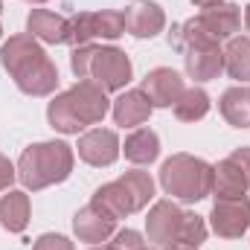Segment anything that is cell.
I'll return each instance as SVG.
<instances>
[{"label":"cell","instance_id":"obj_35","mask_svg":"<svg viewBox=\"0 0 250 250\" xmlns=\"http://www.w3.org/2000/svg\"><path fill=\"white\" fill-rule=\"evenodd\" d=\"M0 9H3V3H0Z\"/></svg>","mask_w":250,"mask_h":250},{"label":"cell","instance_id":"obj_5","mask_svg":"<svg viewBox=\"0 0 250 250\" xmlns=\"http://www.w3.org/2000/svg\"><path fill=\"white\" fill-rule=\"evenodd\" d=\"M70 67L79 79H90L105 90H120L131 82V62L120 47L82 44L73 50Z\"/></svg>","mask_w":250,"mask_h":250},{"label":"cell","instance_id":"obj_3","mask_svg":"<svg viewBox=\"0 0 250 250\" xmlns=\"http://www.w3.org/2000/svg\"><path fill=\"white\" fill-rule=\"evenodd\" d=\"M70 172H73V148L62 140L35 143L18 160V181L32 192L62 184L70 178Z\"/></svg>","mask_w":250,"mask_h":250},{"label":"cell","instance_id":"obj_12","mask_svg":"<svg viewBox=\"0 0 250 250\" xmlns=\"http://www.w3.org/2000/svg\"><path fill=\"white\" fill-rule=\"evenodd\" d=\"M163 26L166 15L151 0H134L125 9V32H131L134 38H154L157 32H163Z\"/></svg>","mask_w":250,"mask_h":250},{"label":"cell","instance_id":"obj_13","mask_svg":"<svg viewBox=\"0 0 250 250\" xmlns=\"http://www.w3.org/2000/svg\"><path fill=\"white\" fill-rule=\"evenodd\" d=\"M26 32L44 44H70V18L50 9H32L26 18Z\"/></svg>","mask_w":250,"mask_h":250},{"label":"cell","instance_id":"obj_11","mask_svg":"<svg viewBox=\"0 0 250 250\" xmlns=\"http://www.w3.org/2000/svg\"><path fill=\"white\" fill-rule=\"evenodd\" d=\"M79 157L90 166H111L120 157V140L108 128H93L79 140Z\"/></svg>","mask_w":250,"mask_h":250},{"label":"cell","instance_id":"obj_2","mask_svg":"<svg viewBox=\"0 0 250 250\" xmlns=\"http://www.w3.org/2000/svg\"><path fill=\"white\" fill-rule=\"evenodd\" d=\"M108 111H111L108 90L99 87L90 79H79L70 90L59 93L50 102L47 120H50V125L56 131H62V134H79L87 125L102 123Z\"/></svg>","mask_w":250,"mask_h":250},{"label":"cell","instance_id":"obj_14","mask_svg":"<svg viewBox=\"0 0 250 250\" xmlns=\"http://www.w3.org/2000/svg\"><path fill=\"white\" fill-rule=\"evenodd\" d=\"M90 207L99 209L102 215L114 218V221H120V218L131 215V212H140L137 204H134V198H131V192L125 189L123 181H111V184L99 187L96 192H93V198H90Z\"/></svg>","mask_w":250,"mask_h":250},{"label":"cell","instance_id":"obj_23","mask_svg":"<svg viewBox=\"0 0 250 250\" xmlns=\"http://www.w3.org/2000/svg\"><path fill=\"white\" fill-rule=\"evenodd\" d=\"M172 108H175V117L181 123H198V120H204L209 114V96L201 87H187L184 96Z\"/></svg>","mask_w":250,"mask_h":250},{"label":"cell","instance_id":"obj_4","mask_svg":"<svg viewBox=\"0 0 250 250\" xmlns=\"http://www.w3.org/2000/svg\"><path fill=\"white\" fill-rule=\"evenodd\" d=\"M172 47H178L184 53V62H187V73L195 82H209L215 79L218 73H224V50H221V41L212 38L195 18L175 26L172 35H169Z\"/></svg>","mask_w":250,"mask_h":250},{"label":"cell","instance_id":"obj_20","mask_svg":"<svg viewBox=\"0 0 250 250\" xmlns=\"http://www.w3.org/2000/svg\"><path fill=\"white\" fill-rule=\"evenodd\" d=\"M221 117L233 128H250V87L248 84H236V87H227L221 93Z\"/></svg>","mask_w":250,"mask_h":250},{"label":"cell","instance_id":"obj_17","mask_svg":"<svg viewBox=\"0 0 250 250\" xmlns=\"http://www.w3.org/2000/svg\"><path fill=\"white\" fill-rule=\"evenodd\" d=\"M111 111H114V123L117 125L137 128V125H143L148 117H151L154 105H151V99L143 93V87H134V90H125L123 96L114 102Z\"/></svg>","mask_w":250,"mask_h":250},{"label":"cell","instance_id":"obj_33","mask_svg":"<svg viewBox=\"0 0 250 250\" xmlns=\"http://www.w3.org/2000/svg\"><path fill=\"white\" fill-rule=\"evenodd\" d=\"M245 23H248V32H250V6L245 9Z\"/></svg>","mask_w":250,"mask_h":250},{"label":"cell","instance_id":"obj_24","mask_svg":"<svg viewBox=\"0 0 250 250\" xmlns=\"http://www.w3.org/2000/svg\"><path fill=\"white\" fill-rule=\"evenodd\" d=\"M120 181H123L125 189L131 192V198H134L137 209H143V207L154 198V181H151V178H148V172H143V169H131V172H125Z\"/></svg>","mask_w":250,"mask_h":250},{"label":"cell","instance_id":"obj_18","mask_svg":"<svg viewBox=\"0 0 250 250\" xmlns=\"http://www.w3.org/2000/svg\"><path fill=\"white\" fill-rule=\"evenodd\" d=\"M212 38L224 41V38H233L239 32V23H242V12L239 6L233 3H221V6H212V9H204L198 18H195Z\"/></svg>","mask_w":250,"mask_h":250},{"label":"cell","instance_id":"obj_31","mask_svg":"<svg viewBox=\"0 0 250 250\" xmlns=\"http://www.w3.org/2000/svg\"><path fill=\"white\" fill-rule=\"evenodd\" d=\"M163 250H198V248H189V245H172V248H163Z\"/></svg>","mask_w":250,"mask_h":250},{"label":"cell","instance_id":"obj_1","mask_svg":"<svg viewBox=\"0 0 250 250\" xmlns=\"http://www.w3.org/2000/svg\"><path fill=\"white\" fill-rule=\"evenodd\" d=\"M0 62L26 96H50L59 87V67L29 32L12 35L0 47Z\"/></svg>","mask_w":250,"mask_h":250},{"label":"cell","instance_id":"obj_37","mask_svg":"<svg viewBox=\"0 0 250 250\" xmlns=\"http://www.w3.org/2000/svg\"><path fill=\"white\" fill-rule=\"evenodd\" d=\"M143 250H148V248H143Z\"/></svg>","mask_w":250,"mask_h":250},{"label":"cell","instance_id":"obj_10","mask_svg":"<svg viewBox=\"0 0 250 250\" xmlns=\"http://www.w3.org/2000/svg\"><path fill=\"white\" fill-rule=\"evenodd\" d=\"M184 90H187V84H184L181 73H175L172 67H154L143 79V93L151 99L154 108H172L184 96Z\"/></svg>","mask_w":250,"mask_h":250},{"label":"cell","instance_id":"obj_29","mask_svg":"<svg viewBox=\"0 0 250 250\" xmlns=\"http://www.w3.org/2000/svg\"><path fill=\"white\" fill-rule=\"evenodd\" d=\"M230 157H233L236 163H242V169L248 172V178H250V148H236Z\"/></svg>","mask_w":250,"mask_h":250},{"label":"cell","instance_id":"obj_22","mask_svg":"<svg viewBox=\"0 0 250 250\" xmlns=\"http://www.w3.org/2000/svg\"><path fill=\"white\" fill-rule=\"evenodd\" d=\"M224 70L236 82H250V35L230 38L224 47Z\"/></svg>","mask_w":250,"mask_h":250},{"label":"cell","instance_id":"obj_9","mask_svg":"<svg viewBox=\"0 0 250 250\" xmlns=\"http://www.w3.org/2000/svg\"><path fill=\"white\" fill-rule=\"evenodd\" d=\"M209 224L221 239H239L250 227V201L242 198H221L209 212Z\"/></svg>","mask_w":250,"mask_h":250},{"label":"cell","instance_id":"obj_25","mask_svg":"<svg viewBox=\"0 0 250 250\" xmlns=\"http://www.w3.org/2000/svg\"><path fill=\"white\" fill-rule=\"evenodd\" d=\"M204 242H207V221L195 212H187L184 215V230H181V245L198 248Z\"/></svg>","mask_w":250,"mask_h":250},{"label":"cell","instance_id":"obj_6","mask_svg":"<svg viewBox=\"0 0 250 250\" xmlns=\"http://www.w3.org/2000/svg\"><path fill=\"white\" fill-rule=\"evenodd\" d=\"M160 187L166 195L187 204L204 201L212 195V166L192 154H172L160 169Z\"/></svg>","mask_w":250,"mask_h":250},{"label":"cell","instance_id":"obj_7","mask_svg":"<svg viewBox=\"0 0 250 250\" xmlns=\"http://www.w3.org/2000/svg\"><path fill=\"white\" fill-rule=\"evenodd\" d=\"M125 32V15L114 9H102V12H79L76 18H70V44L82 47V44H93L96 38L102 41H114Z\"/></svg>","mask_w":250,"mask_h":250},{"label":"cell","instance_id":"obj_8","mask_svg":"<svg viewBox=\"0 0 250 250\" xmlns=\"http://www.w3.org/2000/svg\"><path fill=\"white\" fill-rule=\"evenodd\" d=\"M184 209L175 201H157L148 209L146 218V230H148V242H154L157 248H172L181 245V230H184Z\"/></svg>","mask_w":250,"mask_h":250},{"label":"cell","instance_id":"obj_26","mask_svg":"<svg viewBox=\"0 0 250 250\" xmlns=\"http://www.w3.org/2000/svg\"><path fill=\"white\" fill-rule=\"evenodd\" d=\"M114 248L117 250H143L146 242L137 230H117L114 233Z\"/></svg>","mask_w":250,"mask_h":250},{"label":"cell","instance_id":"obj_36","mask_svg":"<svg viewBox=\"0 0 250 250\" xmlns=\"http://www.w3.org/2000/svg\"><path fill=\"white\" fill-rule=\"evenodd\" d=\"M0 35H3V29H0Z\"/></svg>","mask_w":250,"mask_h":250},{"label":"cell","instance_id":"obj_15","mask_svg":"<svg viewBox=\"0 0 250 250\" xmlns=\"http://www.w3.org/2000/svg\"><path fill=\"white\" fill-rule=\"evenodd\" d=\"M248 189H250L248 172L233 157H227L218 166H212V195H215V201H221V198H242Z\"/></svg>","mask_w":250,"mask_h":250},{"label":"cell","instance_id":"obj_27","mask_svg":"<svg viewBox=\"0 0 250 250\" xmlns=\"http://www.w3.org/2000/svg\"><path fill=\"white\" fill-rule=\"evenodd\" d=\"M32 250H73V242L64 239V236H59V233H44V236L35 242Z\"/></svg>","mask_w":250,"mask_h":250},{"label":"cell","instance_id":"obj_30","mask_svg":"<svg viewBox=\"0 0 250 250\" xmlns=\"http://www.w3.org/2000/svg\"><path fill=\"white\" fill-rule=\"evenodd\" d=\"M198 9H212V6H221V3H227V0H192Z\"/></svg>","mask_w":250,"mask_h":250},{"label":"cell","instance_id":"obj_28","mask_svg":"<svg viewBox=\"0 0 250 250\" xmlns=\"http://www.w3.org/2000/svg\"><path fill=\"white\" fill-rule=\"evenodd\" d=\"M18 178V169L9 163V157H3L0 154V192H6V189L12 187V181Z\"/></svg>","mask_w":250,"mask_h":250},{"label":"cell","instance_id":"obj_34","mask_svg":"<svg viewBox=\"0 0 250 250\" xmlns=\"http://www.w3.org/2000/svg\"><path fill=\"white\" fill-rule=\"evenodd\" d=\"M29 3H47V0H29Z\"/></svg>","mask_w":250,"mask_h":250},{"label":"cell","instance_id":"obj_19","mask_svg":"<svg viewBox=\"0 0 250 250\" xmlns=\"http://www.w3.org/2000/svg\"><path fill=\"white\" fill-rule=\"evenodd\" d=\"M0 224L9 233H23L29 224V195L21 189H6L0 198Z\"/></svg>","mask_w":250,"mask_h":250},{"label":"cell","instance_id":"obj_21","mask_svg":"<svg viewBox=\"0 0 250 250\" xmlns=\"http://www.w3.org/2000/svg\"><path fill=\"white\" fill-rule=\"evenodd\" d=\"M157 154H160V140H157V134L151 128H137V131L128 134V140H125V157L131 163L148 166V163L157 160Z\"/></svg>","mask_w":250,"mask_h":250},{"label":"cell","instance_id":"obj_16","mask_svg":"<svg viewBox=\"0 0 250 250\" xmlns=\"http://www.w3.org/2000/svg\"><path fill=\"white\" fill-rule=\"evenodd\" d=\"M73 230H76V236H79L82 242L102 245V242L114 239V233H117V221L108 218V215H102L99 209H93V207L87 204V207H82V209L76 212V218H73Z\"/></svg>","mask_w":250,"mask_h":250},{"label":"cell","instance_id":"obj_32","mask_svg":"<svg viewBox=\"0 0 250 250\" xmlns=\"http://www.w3.org/2000/svg\"><path fill=\"white\" fill-rule=\"evenodd\" d=\"M90 250H117L114 245H96V248H90Z\"/></svg>","mask_w":250,"mask_h":250}]
</instances>
